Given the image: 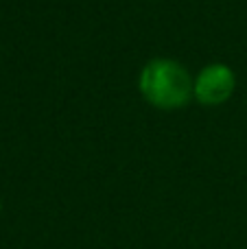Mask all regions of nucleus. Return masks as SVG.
<instances>
[{
  "instance_id": "nucleus-2",
  "label": "nucleus",
  "mask_w": 247,
  "mask_h": 249,
  "mask_svg": "<svg viewBox=\"0 0 247 249\" xmlns=\"http://www.w3.org/2000/svg\"><path fill=\"white\" fill-rule=\"evenodd\" d=\"M236 90V74L228 64H206L193 77V99L204 107H219L228 103Z\"/></svg>"
},
{
  "instance_id": "nucleus-1",
  "label": "nucleus",
  "mask_w": 247,
  "mask_h": 249,
  "mask_svg": "<svg viewBox=\"0 0 247 249\" xmlns=\"http://www.w3.org/2000/svg\"><path fill=\"white\" fill-rule=\"evenodd\" d=\"M138 92L151 107L175 112L191 103L193 77L182 61L171 57H156L149 59L140 70Z\"/></svg>"
},
{
  "instance_id": "nucleus-3",
  "label": "nucleus",
  "mask_w": 247,
  "mask_h": 249,
  "mask_svg": "<svg viewBox=\"0 0 247 249\" xmlns=\"http://www.w3.org/2000/svg\"><path fill=\"white\" fill-rule=\"evenodd\" d=\"M0 212H2V199H0Z\"/></svg>"
}]
</instances>
